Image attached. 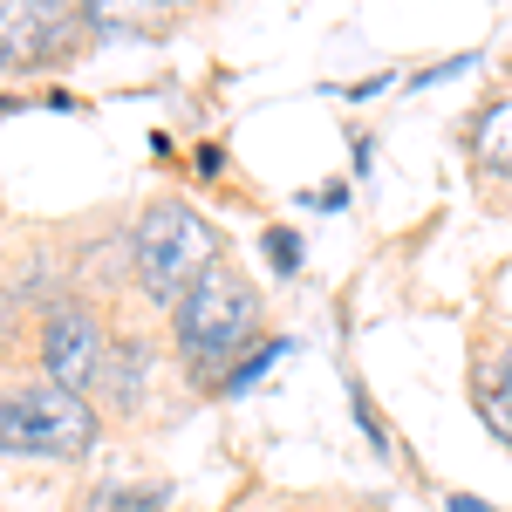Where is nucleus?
Here are the masks:
<instances>
[{
  "instance_id": "6",
  "label": "nucleus",
  "mask_w": 512,
  "mask_h": 512,
  "mask_svg": "<svg viewBox=\"0 0 512 512\" xmlns=\"http://www.w3.org/2000/svg\"><path fill=\"white\" fill-rule=\"evenodd\" d=\"M144 390H151V362H144V342L137 335H117L110 342V362H103V403L110 417H137L144 410Z\"/></svg>"
},
{
  "instance_id": "12",
  "label": "nucleus",
  "mask_w": 512,
  "mask_h": 512,
  "mask_svg": "<svg viewBox=\"0 0 512 512\" xmlns=\"http://www.w3.org/2000/svg\"><path fill=\"white\" fill-rule=\"evenodd\" d=\"M444 512H492V506H478V499H465V492H458V499H444Z\"/></svg>"
},
{
  "instance_id": "9",
  "label": "nucleus",
  "mask_w": 512,
  "mask_h": 512,
  "mask_svg": "<svg viewBox=\"0 0 512 512\" xmlns=\"http://www.w3.org/2000/svg\"><path fill=\"white\" fill-rule=\"evenodd\" d=\"M280 355H287V342H280V335H274V342H260V349L246 355V362H239V369H233V376H226V383H219V390H226V396H239V390H246V383H260V376L274 369Z\"/></svg>"
},
{
  "instance_id": "13",
  "label": "nucleus",
  "mask_w": 512,
  "mask_h": 512,
  "mask_svg": "<svg viewBox=\"0 0 512 512\" xmlns=\"http://www.w3.org/2000/svg\"><path fill=\"white\" fill-rule=\"evenodd\" d=\"M349 512H383V506H349Z\"/></svg>"
},
{
  "instance_id": "3",
  "label": "nucleus",
  "mask_w": 512,
  "mask_h": 512,
  "mask_svg": "<svg viewBox=\"0 0 512 512\" xmlns=\"http://www.w3.org/2000/svg\"><path fill=\"white\" fill-rule=\"evenodd\" d=\"M96 444V403L48 376L0 383V458H82Z\"/></svg>"
},
{
  "instance_id": "8",
  "label": "nucleus",
  "mask_w": 512,
  "mask_h": 512,
  "mask_svg": "<svg viewBox=\"0 0 512 512\" xmlns=\"http://www.w3.org/2000/svg\"><path fill=\"white\" fill-rule=\"evenodd\" d=\"M82 512H171V499H164V485H96Z\"/></svg>"
},
{
  "instance_id": "7",
  "label": "nucleus",
  "mask_w": 512,
  "mask_h": 512,
  "mask_svg": "<svg viewBox=\"0 0 512 512\" xmlns=\"http://www.w3.org/2000/svg\"><path fill=\"white\" fill-rule=\"evenodd\" d=\"M472 164L485 178H512V96L485 103L472 123Z\"/></svg>"
},
{
  "instance_id": "2",
  "label": "nucleus",
  "mask_w": 512,
  "mask_h": 512,
  "mask_svg": "<svg viewBox=\"0 0 512 512\" xmlns=\"http://www.w3.org/2000/svg\"><path fill=\"white\" fill-rule=\"evenodd\" d=\"M171 342H178V362L192 369L198 383L205 376L226 383L239 362L260 349V294H253V280L233 274V267H212L171 308Z\"/></svg>"
},
{
  "instance_id": "4",
  "label": "nucleus",
  "mask_w": 512,
  "mask_h": 512,
  "mask_svg": "<svg viewBox=\"0 0 512 512\" xmlns=\"http://www.w3.org/2000/svg\"><path fill=\"white\" fill-rule=\"evenodd\" d=\"M110 328L96 308H82V301H62V308H48L41 321V376L48 383H62V390H103V362H110Z\"/></svg>"
},
{
  "instance_id": "10",
  "label": "nucleus",
  "mask_w": 512,
  "mask_h": 512,
  "mask_svg": "<svg viewBox=\"0 0 512 512\" xmlns=\"http://www.w3.org/2000/svg\"><path fill=\"white\" fill-rule=\"evenodd\" d=\"M267 253H274L280 274H294V267H301V239L287 233V226H274V233H267Z\"/></svg>"
},
{
  "instance_id": "11",
  "label": "nucleus",
  "mask_w": 512,
  "mask_h": 512,
  "mask_svg": "<svg viewBox=\"0 0 512 512\" xmlns=\"http://www.w3.org/2000/svg\"><path fill=\"white\" fill-rule=\"evenodd\" d=\"M478 396H499V403H512V335L499 342V362H492V390H478Z\"/></svg>"
},
{
  "instance_id": "5",
  "label": "nucleus",
  "mask_w": 512,
  "mask_h": 512,
  "mask_svg": "<svg viewBox=\"0 0 512 512\" xmlns=\"http://www.w3.org/2000/svg\"><path fill=\"white\" fill-rule=\"evenodd\" d=\"M76 7H48V0H0V69H35L48 55H62L76 41Z\"/></svg>"
},
{
  "instance_id": "1",
  "label": "nucleus",
  "mask_w": 512,
  "mask_h": 512,
  "mask_svg": "<svg viewBox=\"0 0 512 512\" xmlns=\"http://www.w3.org/2000/svg\"><path fill=\"white\" fill-rule=\"evenodd\" d=\"M226 267V233L185 205V198H151L130 226V280L151 308H178L198 280Z\"/></svg>"
}]
</instances>
